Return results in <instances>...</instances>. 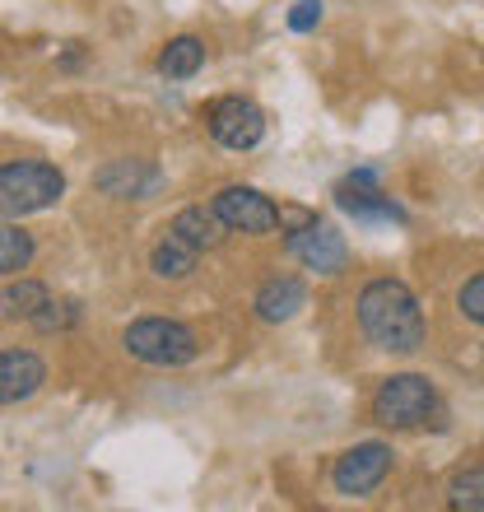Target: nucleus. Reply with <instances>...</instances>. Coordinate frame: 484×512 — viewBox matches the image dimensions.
Here are the masks:
<instances>
[{
	"label": "nucleus",
	"mask_w": 484,
	"mask_h": 512,
	"mask_svg": "<svg viewBox=\"0 0 484 512\" xmlns=\"http://www.w3.org/2000/svg\"><path fill=\"white\" fill-rule=\"evenodd\" d=\"M433 415H443V405H438V391L424 373H396L373 396V419L382 429H419Z\"/></svg>",
	"instance_id": "7ed1b4c3"
},
{
	"label": "nucleus",
	"mask_w": 484,
	"mask_h": 512,
	"mask_svg": "<svg viewBox=\"0 0 484 512\" xmlns=\"http://www.w3.org/2000/svg\"><path fill=\"white\" fill-rule=\"evenodd\" d=\"M47 382V364L33 350H5L0 354V405H19L38 396Z\"/></svg>",
	"instance_id": "f8f14e48"
},
{
	"label": "nucleus",
	"mask_w": 484,
	"mask_h": 512,
	"mask_svg": "<svg viewBox=\"0 0 484 512\" xmlns=\"http://www.w3.org/2000/svg\"><path fill=\"white\" fill-rule=\"evenodd\" d=\"M168 233H177V238L191 243L196 252H215V247L229 243V224L215 215V205H210V210H205V205H187V210H177V219H173V229Z\"/></svg>",
	"instance_id": "ddd939ff"
},
{
	"label": "nucleus",
	"mask_w": 484,
	"mask_h": 512,
	"mask_svg": "<svg viewBox=\"0 0 484 512\" xmlns=\"http://www.w3.org/2000/svg\"><path fill=\"white\" fill-rule=\"evenodd\" d=\"M457 303H461V312H466V317H471L475 326H484V270H480V275H475V280H466V284H461Z\"/></svg>",
	"instance_id": "aec40b11"
},
{
	"label": "nucleus",
	"mask_w": 484,
	"mask_h": 512,
	"mask_svg": "<svg viewBox=\"0 0 484 512\" xmlns=\"http://www.w3.org/2000/svg\"><path fill=\"white\" fill-rule=\"evenodd\" d=\"M0 312H5V303H0Z\"/></svg>",
	"instance_id": "4be33fe9"
},
{
	"label": "nucleus",
	"mask_w": 484,
	"mask_h": 512,
	"mask_svg": "<svg viewBox=\"0 0 484 512\" xmlns=\"http://www.w3.org/2000/svg\"><path fill=\"white\" fill-rule=\"evenodd\" d=\"M336 205H340V210H350L354 219H363V224H373V219H396V224H401V219H405L401 205H396L387 191L377 187L373 168H354V173L336 187Z\"/></svg>",
	"instance_id": "1a4fd4ad"
},
{
	"label": "nucleus",
	"mask_w": 484,
	"mask_h": 512,
	"mask_svg": "<svg viewBox=\"0 0 484 512\" xmlns=\"http://www.w3.org/2000/svg\"><path fill=\"white\" fill-rule=\"evenodd\" d=\"M66 196V173L56 163L19 159L0 163V219H28Z\"/></svg>",
	"instance_id": "f03ea898"
},
{
	"label": "nucleus",
	"mask_w": 484,
	"mask_h": 512,
	"mask_svg": "<svg viewBox=\"0 0 484 512\" xmlns=\"http://www.w3.org/2000/svg\"><path fill=\"white\" fill-rule=\"evenodd\" d=\"M94 182H98V191H108L117 201H149L163 187V173L145 159H117L108 168H98Z\"/></svg>",
	"instance_id": "9d476101"
},
{
	"label": "nucleus",
	"mask_w": 484,
	"mask_h": 512,
	"mask_svg": "<svg viewBox=\"0 0 484 512\" xmlns=\"http://www.w3.org/2000/svg\"><path fill=\"white\" fill-rule=\"evenodd\" d=\"M317 24H322V0H294L289 5V28L294 33H312Z\"/></svg>",
	"instance_id": "412c9836"
},
{
	"label": "nucleus",
	"mask_w": 484,
	"mask_h": 512,
	"mask_svg": "<svg viewBox=\"0 0 484 512\" xmlns=\"http://www.w3.org/2000/svg\"><path fill=\"white\" fill-rule=\"evenodd\" d=\"M196 256H201L196 247L182 243L177 233H168V238L149 252V266H154V275H159V280H187L191 270H196Z\"/></svg>",
	"instance_id": "dca6fc26"
},
{
	"label": "nucleus",
	"mask_w": 484,
	"mask_h": 512,
	"mask_svg": "<svg viewBox=\"0 0 484 512\" xmlns=\"http://www.w3.org/2000/svg\"><path fill=\"white\" fill-rule=\"evenodd\" d=\"M284 252L303 261L308 270L317 275H340L350 266V247H345V233L336 224H322V219H308L303 229H289L284 233Z\"/></svg>",
	"instance_id": "423d86ee"
},
{
	"label": "nucleus",
	"mask_w": 484,
	"mask_h": 512,
	"mask_svg": "<svg viewBox=\"0 0 484 512\" xmlns=\"http://www.w3.org/2000/svg\"><path fill=\"white\" fill-rule=\"evenodd\" d=\"M126 354L140 359V364H154V368H187L201 345L191 336V326L182 322H168V317H140V322L126 326V336H121Z\"/></svg>",
	"instance_id": "20e7f679"
},
{
	"label": "nucleus",
	"mask_w": 484,
	"mask_h": 512,
	"mask_svg": "<svg viewBox=\"0 0 484 512\" xmlns=\"http://www.w3.org/2000/svg\"><path fill=\"white\" fill-rule=\"evenodd\" d=\"M201 66H205V42L191 38V33L173 38L159 52V75L163 80H191V75H201Z\"/></svg>",
	"instance_id": "4468645a"
},
{
	"label": "nucleus",
	"mask_w": 484,
	"mask_h": 512,
	"mask_svg": "<svg viewBox=\"0 0 484 512\" xmlns=\"http://www.w3.org/2000/svg\"><path fill=\"white\" fill-rule=\"evenodd\" d=\"M391 452L387 443H359L350 447L345 457L336 461V471H331V485H336V494H345V499H368L382 480L391 475Z\"/></svg>",
	"instance_id": "6e6552de"
},
{
	"label": "nucleus",
	"mask_w": 484,
	"mask_h": 512,
	"mask_svg": "<svg viewBox=\"0 0 484 512\" xmlns=\"http://www.w3.org/2000/svg\"><path fill=\"white\" fill-rule=\"evenodd\" d=\"M205 126L215 135V145L224 149H256L266 140V112L256 108L252 98H215L210 108H205Z\"/></svg>",
	"instance_id": "39448f33"
},
{
	"label": "nucleus",
	"mask_w": 484,
	"mask_h": 512,
	"mask_svg": "<svg viewBox=\"0 0 484 512\" xmlns=\"http://www.w3.org/2000/svg\"><path fill=\"white\" fill-rule=\"evenodd\" d=\"M75 322H80V303H75V298H61V303L47 298L38 308V317H33L38 331H66V326H75Z\"/></svg>",
	"instance_id": "6ab92c4d"
},
{
	"label": "nucleus",
	"mask_w": 484,
	"mask_h": 512,
	"mask_svg": "<svg viewBox=\"0 0 484 512\" xmlns=\"http://www.w3.org/2000/svg\"><path fill=\"white\" fill-rule=\"evenodd\" d=\"M359 331L387 354H415L424 345V312L401 280H368L359 294Z\"/></svg>",
	"instance_id": "f257e3e1"
},
{
	"label": "nucleus",
	"mask_w": 484,
	"mask_h": 512,
	"mask_svg": "<svg viewBox=\"0 0 484 512\" xmlns=\"http://www.w3.org/2000/svg\"><path fill=\"white\" fill-rule=\"evenodd\" d=\"M252 308L261 322L280 326V322H294L298 312L308 308V284L298 280V275H270L261 289H256Z\"/></svg>",
	"instance_id": "9b49d317"
},
{
	"label": "nucleus",
	"mask_w": 484,
	"mask_h": 512,
	"mask_svg": "<svg viewBox=\"0 0 484 512\" xmlns=\"http://www.w3.org/2000/svg\"><path fill=\"white\" fill-rule=\"evenodd\" d=\"M447 503L457 512H484V466H461L447 480Z\"/></svg>",
	"instance_id": "a211bd4d"
},
{
	"label": "nucleus",
	"mask_w": 484,
	"mask_h": 512,
	"mask_svg": "<svg viewBox=\"0 0 484 512\" xmlns=\"http://www.w3.org/2000/svg\"><path fill=\"white\" fill-rule=\"evenodd\" d=\"M33 233L19 229V219H0V280H14L19 270H28L33 261Z\"/></svg>",
	"instance_id": "2eb2a0df"
},
{
	"label": "nucleus",
	"mask_w": 484,
	"mask_h": 512,
	"mask_svg": "<svg viewBox=\"0 0 484 512\" xmlns=\"http://www.w3.org/2000/svg\"><path fill=\"white\" fill-rule=\"evenodd\" d=\"M47 298H52V294H47V284H42V280H24V275H19V280L0 294V303H5V317H24V322H33Z\"/></svg>",
	"instance_id": "f3484780"
},
{
	"label": "nucleus",
	"mask_w": 484,
	"mask_h": 512,
	"mask_svg": "<svg viewBox=\"0 0 484 512\" xmlns=\"http://www.w3.org/2000/svg\"><path fill=\"white\" fill-rule=\"evenodd\" d=\"M215 215L229 224V233H247V238H266V233L280 229V205L261 196L256 187H224L215 191Z\"/></svg>",
	"instance_id": "0eeeda50"
}]
</instances>
